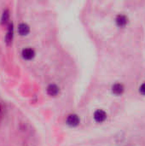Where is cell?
Listing matches in <instances>:
<instances>
[{
	"label": "cell",
	"instance_id": "cell-1",
	"mask_svg": "<svg viewBox=\"0 0 145 146\" xmlns=\"http://www.w3.org/2000/svg\"><path fill=\"white\" fill-rule=\"evenodd\" d=\"M80 122V119L79 117V115H75V114H70L68 115L67 119H66V123L68 126L71 127H75L79 125Z\"/></svg>",
	"mask_w": 145,
	"mask_h": 146
},
{
	"label": "cell",
	"instance_id": "cell-2",
	"mask_svg": "<svg viewBox=\"0 0 145 146\" xmlns=\"http://www.w3.org/2000/svg\"><path fill=\"white\" fill-rule=\"evenodd\" d=\"M93 118L96 122L102 123L106 121L107 119V113L103 110H97L93 114Z\"/></svg>",
	"mask_w": 145,
	"mask_h": 146
},
{
	"label": "cell",
	"instance_id": "cell-3",
	"mask_svg": "<svg viewBox=\"0 0 145 146\" xmlns=\"http://www.w3.org/2000/svg\"><path fill=\"white\" fill-rule=\"evenodd\" d=\"M115 23L119 27H124L128 23V18L123 14H119L115 18Z\"/></svg>",
	"mask_w": 145,
	"mask_h": 146
},
{
	"label": "cell",
	"instance_id": "cell-4",
	"mask_svg": "<svg viewBox=\"0 0 145 146\" xmlns=\"http://www.w3.org/2000/svg\"><path fill=\"white\" fill-rule=\"evenodd\" d=\"M21 56L25 60H31L35 56V50L30 47L24 48L21 51Z\"/></svg>",
	"mask_w": 145,
	"mask_h": 146
},
{
	"label": "cell",
	"instance_id": "cell-5",
	"mask_svg": "<svg viewBox=\"0 0 145 146\" xmlns=\"http://www.w3.org/2000/svg\"><path fill=\"white\" fill-rule=\"evenodd\" d=\"M46 92L48 93V95H50V97H56L59 94L60 92V88L58 87L57 85L56 84H50L47 86Z\"/></svg>",
	"mask_w": 145,
	"mask_h": 146
},
{
	"label": "cell",
	"instance_id": "cell-6",
	"mask_svg": "<svg viewBox=\"0 0 145 146\" xmlns=\"http://www.w3.org/2000/svg\"><path fill=\"white\" fill-rule=\"evenodd\" d=\"M29 32H30V27L26 23L21 22L18 25V33L20 35H21V36L27 35L29 33Z\"/></svg>",
	"mask_w": 145,
	"mask_h": 146
},
{
	"label": "cell",
	"instance_id": "cell-7",
	"mask_svg": "<svg viewBox=\"0 0 145 146\" xmlns=\"http://www.w3.org/2000/svg\"><path fill=\"white\" fill-rule=\"evenodd\" d=\"M125 91V86L121 83H115L112 86V92L115 95H121Z\"/></svg>",
	"mask_w": 145,
	"mask_h": 146
},
{
	"label": "cell",
	"instance_id": "cell-8",
	"mask_svg": "<svg viewBox=\"0 0 145 146\" xmlns=\"http://www.w3.org/2000/svg\"><path fill=\"white\" fill-rule=\"evenodd\" d=\"M13 24L10 23L8 26V30H7V34L5 36V40L7 42V44H10L13 40Z\"/></svg>",
	"mask_w": 145,
	"mask_h": 146
},
{
	"label": "cell",
	"instance_id": "cell-9",
	"mask_svg": "<svg viewBox=\"0 0 145 146\" xmlns=\"http://www.w3.org/2000/svg\"><path fill=\"white\" fill-rule=\"evenodd\" d=\"M9 10L8 9H4L3 12V15H2V23L3 22H6L9 19Z\"/></svg>",
	"mask_w": 145,
	"mask_h": 146
},
{
	"label": "cell",
	"instance_id": "cell-10",
	"mask_svg": "<svg viewBox=\"0 0 145 146\" xmlns=\"http://www.w3.org/2000/svg\"><path fill=\"white\" fill-rule=\"evenodd\" d=\"M139 92L143 95H145V83L142 84L139 87Z\"/></svg>",
	"mask_w": 145,
	"mask_h": 146
},
{
	"label": "cell",
	"instance_id": "cell-11",
	"mask_svg": "<svg viewBox=\"0 0 145 146\" xmlns=\"http://www.w3.org/2000/svg\"><path fill=\"white\" fill-rule=\"evenodd\" d=\"M0 111H1V106H0Z\"/></svg>",
	"mask_w": 145,
	"mask_h": 146
}]
</instances>
